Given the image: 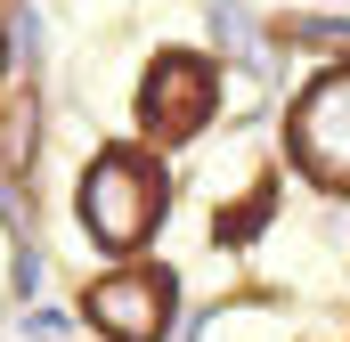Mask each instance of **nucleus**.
<instances>
[{"mask_svg":"<svg viewBox=\"0 0 350 342\" xmlns=\"http://www.w3.org/2000/svg\"><path fill=\"white\" fill-rule=\"evenodd\" d=\"M82 220H90V245L139 253L155 237V220H163V171L147 155H131V147L98 155V171L82 179Z\"/></svg>","mask_w":350,"mask_h":342,"instance_id":"f257e3e1","label":"nucleus"},{"mask_svg":"<svg viewBox=\"0 0 350 342\" xmlns=\"http://www.w3.org/2000/svg\"><path fill=\"white\" fill-rule=\"evenodd\" d=\"M293 155H301L310 179L350 187V66L326 74V82L301 98V114H293Z\"/></svg>","mask_w":350,"mask_h":342,"instance_id":"f03ea898","label":"nucleus"},{"mask_svg":"<svg viewBox=\"0 0 350 342\" xmlns=\"http://www.w3.org/2000/svg\"><path fill=\"white\" fill-rule=\"evenodd\" d=\"M90 326L114 342H155L172 326V277L163 269H122V277L90 285Z\"/></svg>","mask_w":350,"mask_h":342,"instance_id":"7ed1b4c3","label":"nucleus"},{"mask_svg":"<svg viewBox=\"0 0 350 342\" xmlns=\"http://www.w3.org/2000/svg\"><path fill=\"white\" fill-rule=\"evenodd\" d=\"M220 106V82H212V66L204 57H163L155 74H147V131L155 139H187V131H204V114Z\"/></svg>","mask_w":350,"mask_h":342,"instance_id":"20e7f679","label":"nucleus"}]
</instances>
